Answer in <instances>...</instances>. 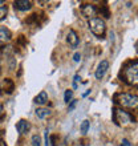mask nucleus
I'll list each match as a JSON object with an SVG mask.
<instances>
[{
  "mask_svg": "<svg viewBox=\"0 0 138 146\" xmlns=\"http://www.w3.org/2000/svg\"><path fill=\"white\" fill-rule=\"evenodd\" d=\"M89 28L94 36H97L98 38H102L105 36V32H106V24L102 19L100 17H93V19L89 20Z\"/></svg>",
  "mask_w": 138,
  "mask_h": 146,
  "instance_id": "nucleus-3",
  "label": "nucleus"
},
{
  "mask_svg": "<svg viewBox=\"0 0 138 146\" xmlns=\"http://www.w3.org/2000/svg\"><path fill=\"white\" fill-rule=\"evenodd\" d=\"M76 102H77L76 100H72V101H70V105H69V110H73V108L76 106Z\"/></svg>",
  "mask_w": 138,
  "mask_h": 146,
  "instance_id": "nucleus-23",
  "label": "nucleus"
},
{
  "mask_svg": "<svg viewBox=\"0 0 138 146\" xmlns=\"http://www.w3.org/2000/svg\"><path fill=\"white\" fill-rule=\"evenodd\" d=\"M1 5H4V1H3V0H0V7H1Z\"/></svg>",
  "mask_w": 138,
  "mask_h": 146,
  "instance_id": "nucleus-27",
  "label": "nucleus"
},
{
  "mask_svg": "<svg viewBox=\"0 0 138 146\" xmlns=\"http://www.w3.org/2000/svg\"><path fill=\"white\" fill-rule=\"evenodd\" d=\"M81 12H82V15L85 17H88L89 20L93 19L97 13V9H96V5H93V4H84L82 7H81Z\"/></svg>",
  "mask_w": 138,
  "mask_h": 146,
  "instance_id": "nucleus-6",
  "label": "nucleus"
},
{
  "mask_svg": "<svg viewBox=\"0 0 138 146\" xmlns=\"http://www.w3.org/2000/svg\"><path fill=\"white\" fill-rule=\"evenodd\" d=\"M89 93H90V90H86V92H85L84 94H82V97H86V96H88V94H89Z\"/></svg>",
  "mask_w": 138,
  "mask_h": 146,
  "instance_id": "nucleus-26",
  "label": "nucleus"
},
{
  "mask_svg": "<svg viewBox=\"0 0 138 146\" xmlns=\"http://www.w3.org/2000/svg\"><path fill=\"white\" fill-rule=\"evenodd\" d=\"M16 130L19 131L20 134H25L31 130V123L27 119H20L19 122L16 123Z\"/></svg>",
  "mask_w": 138,
  "mask_h": 146,
  "instance_id": "nucleus-8",
  "label": "nucleus"
},
{
  "mask_svg": "<svg viewBox=\"0 0 138 146\" xmlns=\"http://www.w3.org/2000/svg\"><path fill=\"white\" fill-rule=\"evenodd\" d=\"M81 80L80 74H74V77H73V89H77L78 88V85H77V82Z\"/></svg>",
  "mask_w": 138,
  "mask_h": 146,
  "instance_id": "nucleus-19",
  "label": "nucleus"
},
{
  "mask_svg": "<svg viewBox=\"0 0 138 146\" xmlns=\"http://www.w3.org/2000/svg\"><path fill=\"white\" fill-rule=\"evenodd\" d=\"M50 114H52V111L48 108H38L37 110H36V115H37V118H40V119L46 118V117H49Z\"/></svg>",
  "mask_w": 138,
  "mask_h": 146,
  "instance_id": "nucleus-12",
  "label": "nucleus"
},
{
  "mask_svg": "<svg viewBox=\"0 0 138 146\" xmlns=\"http://www.w3.org/2000/svg\"><path fill=\"white\" fill-rule=\"evenodd\" d=\"M13 7L17 11H21V12L29 11L32 8V1H29V0H17V1L13 3Z\"/></svg>",
  "mask_w": 138,
  "mask_h": 146,
  "instance_id": "nucleus-7",
  "label": "nucleus"
},
{
  "mask_svg": "<svg viewBox=\"0 0 138 146\" xmlns=\"http://www.w3.org/2000/svg\"><path fill=\"white\" fill-rule=\"evenodd\" d=\"M101 12H102L104 13V16H105V17H110V12H109V9H107V5H101V9H100Z\"/></svg>",
  "mask_w": 138,
  "mask_h": 146,
  "instance_id": "nucleus-18",
  "label": "nucleus"
},
{
  "mask_svg": "<svg viewBox=\"0 0 138 146\" xmlns=\"http://www.w3.org/2000/svg\"><path fill=\"white\" fill-rule=\"evenodd\" d=\"M3 88H4V90L9 94V93L13 92V89H15V84H13V81H12L11 78H5V80H4Z\"/></svg>",
  "mask_w": 138,
  "mask_h": 146,
  "instance_id": "nucleus-13",
  "label": "nucleus"
},
{
  "mask_svg": "<svg viewBox=\"0 0 138 146\" xmlns=\"http://www.w3.org/2000/svg\"><path fill=\"white\" fill-rule=\"evenodd\" d=\"M4 117H5V111H4V106L1 104H0V122L4 119Z\"/></svg>",
  "mask_w": 138,
  "mask_h": 146,
  "instance_id": "nucleus-21",
  "label": "nucleus"
},
{
  "mask_svg": "<svg viewBox=\"0 0 138 146\" xmlns=\"http://www.w3.org/2000/svg\"><path fill=\"white\" fill-rule=\"evenodd\" d=\"M34 104H38V105H44L45 102H48V93L45 90H41L38 93L37 96L34 97Z\"/></svg>",
  "mask_w": 138,
  "mask_h": 146,
  "instance_id": "nucleus-11",
  "label": "nucleus"
},
{
  "mask_svg": "<svg viewBox=\"0 0 138 146\" xmlns=\"http://www.w3.org/2000/svg\"><path fill=\"white\" fill-rule=\"evenodd\" d=\"M0 69H1V61H0Z\"/></svg>",
  "mask_w": 138,
  "mask_h": 146,
  "instance_id": "nucleus-28",
  "label": "nucleus"
},
{
  "mask_svg": "<svg viewBox=\"0 0 138 146\" xmlns=\"http://www.w3.org/2000/svg\"><path fill=\"white\" fill-rule=\"evenodd\" d=\"M0 146H7V143H5V141L3 138H0Z\"/></svg>",
  "mask_w": 138,
  "mask_h": 146,
  "instance_id": "nucleus-25",
  "label": "nucleus"
},
{
  "mask_svg": "<svg viewBox=\"0 0 138 146\" xmlns=\"http://www.w3.org/2000/svg\"><path fill=\"white\" fill-rule=\"evenodd\" d=\"M73 98V90L70 89H66L65 93H64V101H65V104H69Z\"/></svg>",
  "mask_w": 138,
  "mask_h": 146,
  "instance_id": "nucleus-15",
  "label": "nucleus"
},
{
  "mask_svg": "<svg viewBox=\"0 0 138 146\" xmlns=\"http://www.w3.org/2000/svg\"><path fill=\"white\" fill-rule=\"evenodd\" d=\"M66 41L72 48H77V45H78V35L76 33L74 29H69L68 35H66Z\"/></svg>",
  "mask_w": 138,
  "mask_h": 146,
  "instance_id": "nucleus-9",
  "label": "nucleus"
},
{
  "mask_svg": "<svg viewBox=\"0 0 138 146\" xmlns=\"http://www.w3.org/2000/svg\"><path fill=\"white\" fill-rule=\"evenodd\" d=\"M73 60H74L76 62H78L81 60V54L78 53V52H76V53H74V56H73Z\"/></svg>",
  "mask_w": 138,
  "mask_h": 146,
  "instance_id": "nucleus-22",
  "label": "nucleus"
},
{
  "mask_svg": "<svg viewBox=\"0 0 138 146\" xmlns=\"http://www.w3.org/2000/svg\"><path fill=\"white\" fill-rule=\"evenodd\" d=\"M89 126H90V122H89L88 119H84L82 122H81V126H80V130L82 134H86L89 130Z\"/></svg>",
  "mask_w": 138,
  "mask_h": 146,
  "instance_id": "nucleus-14",
  "label": "nucleus"
},
{
  "mask_svg": "<svg viewBox=\"0 0 138 146\" xmlns=\"http://www.w3.org/2000/svg\"><path fill=\"white\" fill-rule=\"evenodd\" d=\"M32 146H41V138H40V135L34 134L32 135Z\"/></svg>",
  "mask_w": 138,
  "mask_h": 146,
  "instance_id": "nucleus-16",
  "label": "nucleus"
},
{
  "mask_svg": "<svg viewBox=\"0 0 138 146\" xmlns=\"http://www.w3.org/2000/svg\"><path fill=\"white\" fill-rule=\"evenodd\" d=\"M113 121L118 126H126V125L133 122L134 119L131 118V115L127 111H123L119 108H114V110H113Z\"/></svg>",
  "mask_w": 138,
  "mask_h": 146,
  "instance_id": "nucleus-4",
  "label": "nucleus"
},
{
  "mask_svg": "<svg viewBox=\"0 0 138 146\" xmlns=\"http://www.w3.org/2000/svg\"><path fill=\"white\" fill-rule=\"evenodd\" d=\"M12 38V33L7 27H0V44H5Z\"/></svg>",
  "mask_w": 138,
  "mask_h": 146,
  "instance_id": "nucleus-10",
  "label": "nucleus"
},
{
  "mask_svg": "<svg viewBox=\"0 0 138 146\" xmlns=\"http://www.w3.org/2000/svg\"><path fill=\"white\" fill-rule=\"evenodd\" d=\"M114 101L123 108L129 109L137 108L138 105V97L135 94H130V93H117L114 96Z\"/></svg>",
  "mask_w": 138,
  "mask_h": 146,
  "instance_id": "nucleus-2",
  "label": "nucleus"
},
{
  "mask_svg": "<svg viewBox=\"0 0 138 146\" xmlns=\"http://www.w3.org/2000/svg\"><path fill=\"white\" fill-rule=\"evenodd\" d=\"M107 69H109V61H107V60H102V61L98 64V66H97V69H96V73H94V76H96L97 80H101V78L106 74Z\"/></svg>",
  "mask_w": 138,
  "mask_h": 146,
  "instance_id": "nucleus-5",
  "label": "nucleus"
},
{
  "mask_svg": "<svg viewBox=\"0 0 138 146\" xmlns=\"http://www.w3.org/2000/svg\"><path fill=\"white\" fill-rule=\"evenodd\" d=\"M7 12H8L7 5H1V7H0V20H3L4 17L7 16Z\"/></svg>",
  "mask_w": 138,
  "mask_h": 146,
  "instance_id": "nucleus-17",
  "label": "nucleus"
},
{
  "mask_svg": "<svg viewBox=\"0 0 138 146\" xmlns=\"http://www.w3.org/2000/svg\"><path fill=\"white\" fill-rule=\"evenodd\" d=\"M121 146H123V145H121Z\"/></svg>",
  "mask_w": 138,
  "mask_h": 146,
  "instance_id": "nucleus-29",
  "label": "nucleus"
},
{
  "mask_svg": "<svg viewBox=\"0 0 138 146\" xmlns=\"http://www.w3.org/2000/svg\"><path fill=\"white\" fill-rule=\"evenodd\" d=\"M122 78L129 85H137L138 82V62L130 61L123 66L122 69Z\"/></svg>",
  "mask_w": 138,
  "mask_h": 146,
  "instance_id": "nucleus-1",
  "label": "nucleus"
},
{
  "mask_svg": "<svg viewBox=\"0 0 138 146\" xmlns=\"http://www.w3.org/2000/svg\"><path fill=\"white\" fill-rule=\"evenodd\" d=\"M122 145H123V146H133L130 142H129V141H127L126 138H125V139H122Z\"/></svg>",
  "mask_w": 138,
  "mask_h": 146,
  "instance_id": "nucleus-24",
  "label": "nucleus"
},
{
  "mask_svg": "<svg viewBox=\"0 0 138 146\" xmlns=\"http://www.w3.org/2000/svg\"><path fill=\"white\" fill-rule=\"evenodd\" d=\"M44 145H45V146H50V141H49V135H48V130L44 131Z\"/></svg>",
  "mask_w": 138,
  "mask_h": 146,
  "instance_id": "nucleus-20",
  "label": "nucleus"
}]
</instances>
